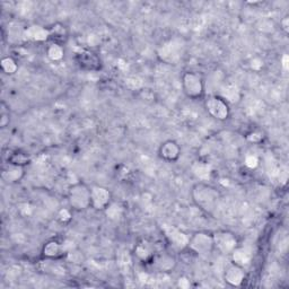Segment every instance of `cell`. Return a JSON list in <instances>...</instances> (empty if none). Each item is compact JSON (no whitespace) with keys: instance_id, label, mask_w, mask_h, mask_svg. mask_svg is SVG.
I'll use <instances>...</instances> for the list:
<instances>
[{"instance_id":"1","label":"cell","mask_w":289,"mask_h":289,"mask_svg":"<svg viewBox=\"0 0 289 289\" xmlns=\"http://www.w3.org/2000/svg\"><path fill=\"white\" fill-rule=\"evenodd\" d=\"M191 197L196 206L208 214H211L216 210L220 200V194L218 190L211 184L203 182V181H199L194 185L191 191Z\"/></svg>"},{"instance_id":"2","label":"cell","mask_w":289,"mask_h":289,"mask_svg":"<svg viewBox=\"0 0 289 289\" xmlns=\"http://www.w3.org/2000/svg\"><path fill=\"white\" fill-rule=\"evenodd\" d=\"M68 202L72 210L84 211L90 208V188L83 182H76L68 189Z\"/></svg>"},{"instance_id":"3","label":"cell","mask_w":289,"mask_h":289,"mask_svg":"<svg viewBox=\"0 0 289 289\" xmlns=\"http://www.w3.org/2000/svg\"><path fill=\"white\" fill-rule=\"evenodd\" d=\"M182 89L184 94L191 100L201 99L205 94V83L199 73L194 71H186L181 78Z\"/></svg>"},{"instance_id":"4","label":"cell","mask_w":289,"mask_h":289,"mask_svg":"<svg viewBox=\"0 0 289 289\" xmlns=\"http://www.w3.org/2000/svg\"><path fill=\"white\" fill-rule=\"evenodd\" d=\"M188 247L191 251L197 253L198 256H210L215 250L214 236L207 232H198L190 237Z\"/></svg>"},{"instance_id":"5","label":"cell","mask_w":289,"mask_h":289,"mask_svg":"<svg viewBox=\"0 0 289 289\" xmlns=\"http://www.w3.org/2000/svg\"><path fill=\"white\" fill-rule=\"evenodd\" d=\"M183 53V44L179 40H169V41L163 43L157 49L158 59L164 64L175 65L181 59Z\"/></svg>"},{"instance_id":"6","label":"cell","mask_w":289,"mask_h":289,"mask_svg":"<svg viewBox=\"0 0 289 289\" xmlns=\"http://www.w3.org/2000/svg\"><path fill=\"white\" fill-rule=\"evenodd\" d=\"M205 107L209 114L217 121H226L230 115L229 104L219 95L208 96L205 101Z\"/></svg>"},{"instance_id":"7","label":"cell","mask_w":289,"mask_h":289,"mask_svg":"<svg viewBox=\"0 0 289 289\" xmlns=\"http://www.w3.org/2000/svg\"><path fill=\"white\" fill-rule=\"evenodd\" d=\"M213 236L215 248L223 254H230L239 244L236 236L228 230H218Z\"/></svg>"},{"instance_id":"8","label":"cell","mask_w":289,"mask_h":289,"mask_svg":"<svg viewBox=\"0 0 289 289\" xmlns=\"http://www.w3.org/2000/svg\"><path fill=\"white\" fill-rule=\"evenodd\" d=\"M111 202L112 194L105 186L94 185L90 188V208L99 211H104Z\"/></svg>"},{"instance_id":"9","label":"cell","mask_w":289,"mask_h":289,"mask_svg":"<svg viewBox=\"0 0 289 289\" xmlns=\"http://www.w3.org/2000/svg\"><path fill=\"white\" fill-rule=\"evenodd\" d=\"M78 66L87 71H99L102 67L100 56L90 50H81L76 53Z\"/></svg>"},{"instance_id":"10","label":"cell","mask_w":289,"mask_h":289,"mask_svg":"<svg viewBox=\"0 0 289 289\" xmlns=\"http://www.w3.org/2000/svg\"><path fill=\"white\" fill-rule=\"evenodd\" d=\"M164 233H165L166 239L171 244L178 248V250H183V248L188 247L190 237L186 235L184 232L177 228L175 226H166L164 228Z\"/></svg>"},{"instance_id":"11","label":"cell","mask_w":289,"mask_h":289,"mask_svg":"<svg viewBox=\"0 0 289 289\" xmlns=\"http://www.w3.org/2000/svg\"><path fill=\"white\" fill-rule=\"evenodd\" d=\"M158 154L162 160L168 163L177 162L181 156V147L174 140H166L160 146Z\"/></svg>"},{"instance_id":"12","label":"cell","mask_w":289,"mask_h":289,"mask_svg":"<svg viewBox=\"0 0 289 289\" xmlns=\"http://www.w3.org/2000/svg\"><path fill=\"white\" fill-rule=\"evenodd\" d=\"M23 36L31 42H47L50 41V31L42 25L33 24L25 28Z\"/></svg>"},{"instance_id":"13","label":"cell","mask_w":289,"mask_h":289,"mask_svg":"<svg viewBox=\"0 0 289 289\" xmlns=\"http://www.w3.org/2000/svg\"><path fill=\"white\" fill-rule=\"evenodd\" d=\"M245 271L244 268L235 263H232L229 267L226 269L224 274V279L232 287H240L245 280Z\"/></svg>"},{"instance_id":"14","label":"cell","mask_w":289,"mask_h":289,"mask_svg":"<svg viewBox=\"0 0 289 289\" xmlns=\"http://www.w3.org/2000/svg\"><path fill=\"white\" fill-rule=\"evenodd\" d=\"M25 169L24 166L15 165V164L7 163V165L3 167L2 178L7 183H17L24 178Z\"/></svg>"},{"instance_id":"15","label":"cell","mask_w":289,"mask_h":289,"mask_svg":"<svg viewBox=\"0 0 289 289\" xmlns=\"http://www.w3.org/2000/svg\"><path fill=\"white\" fill-rule=\"evenodd\" d=\"M65 254V247L64 244L56 242V241H50L47 244H44L42 248V256L48 260H56L61 258Z\"/></svg>"},{"instance_id":"16","label":"cell","mask_w":289,"mask_h":289,"mask_svg":"<svg viewBox=\"0 0 289 289\" xmlns=\"http://www.w3.org/2000/svg\"><path fill=\"white\" fill-rule=\"evenodd\" d=\"M134 256L137 257L138 260L143 262H149L155 257V251L154 247L148 242H141L138 243L137 245L134 246Z\"/></svg>"},{"instance_id":"17","label":"cell","mask_w":289,"mask_h":289,"mask_svg":"<svg viewBox=\"0 0 289 289\" xmlns=\"http://www.w3.org/2000/svg\"><path fill=\"white\" fill-rule=\"evenodd\" d=\"M191 169L192 173H194L200 181H203V182H206V181L210 179L213 173V167L210 164L203 161L195 162L192 164Z\"/></svg>"},{"instance_id":"18","label":"cell","mask_w":289,"mask_h":289,"mask_svg":"<svg viewBox=\"0 0 289 289\" xmlns=\"http://www.w3.org/2000/svg\"><path fill=\"white\" fill-rule=\"evenodd\" d=\"M227 103H237L241 100V90L234 84H224L220 88V95Z\"/></svg>"},{"instance_id":"19","label":"cell","mask_w":289,"mask_h":289,"mask_svg":"<svg viewBox=\"0 0 289 289\" xmlns=\"http://www.w3.org/2000/svg\"><path fill=\"white\" fill-rule=\"evenodd\" d=\"M154 263L156 267L160 269L163 273H168V271H171L174 269L175 264V259L169 256V254H161V256L158 257H154Z\"/></svg>"},{"instance_id":"20","label":"cell","mask_w":289,"mask_h":289,"mask_svg":"<svg viewBox=\"0 0 289 289\" xmlns=\"http://www.w3.org/2000/svg\"><path fill=\"white\" fill-rule=\"evenodd\" d=\"M45 53H47L49 60L52 62H60L65 58V48L62 44L50 42L47 50H45Z\"/></svg>"},{"instance_id":"21","label":"cell","mask_w":289,"mask_h":289,"mask_svg":"<svg viewBox=\"0 0 289 289\" xmlns=\"http://www.w3.org/2000/svg\"><path fill=\"white\" fill-rule=\"evenodd\" d=\"M49 31H50V42H54L64 45V43L68 38V33L64 25L55 24L51 28H49Z\"/></svg>"},{"instance_id":"22","label":"cell","mask_w":289,"mask_h":289,"mask_svg":"<svg viewBox=\"0 0 289 289\" xmlns=\"http://www.w3.org/2000/svg\"><path fill=\"white\" fill-rule=\"evenodd\" d=\"M232 260H233V263L241 265V267H246V265L250 264L251 262V254L248 253L244 248L236 247L235 250L230 253Z\"/></svg>"},{"instance_id":"23","label":"cell","mask_w":289,"mask_h":289,"mask_svg":"<svg viewBox=\"0 0 289 289\" xmlns=\"http://www.w3.org/2000/svg\"><path fill=\"white\" fill-rule=\"evenodd\" d=\"M0 66H2V70L6 73V75H14L18 70V64L17 61L13 58V56H4L0 61Z\"/></svg>"},{"instance_id":"24","label":"cell","mask_w":289,"mask_h":289,"mask_svg":"<svg viewBox=\"0 0 289 289\" xmlns=\"http://www.w3.org/2000/svg\"><path fill=\"white\" fill-rule=\"evenodd\" d=\"M104 213L106 214V217L109 219L118 220V219H120L122 217L123 207L120 205V203H117V202L112 201L110 205L106 207Z\"/></svg>"},{"instance_id":"25","label":"cell","mask_w":289,"mask_h":289,"mask_svg":"<svg viewBox=\"0 0 289 289\" xmlns=\"http://www.w3.org/2000/svg\"><path fill=\"white\" fill-rule=\"evenodd\" d=\"M7 163L25 167L27 164H30V157L22 151H13L11 154L8 155Z\"/></svg>"},{"instance_id":"26","label":"cell","mask_w":289,"mask_h":289,"mask_svg":"<svg viewBox=\"0 0 289 289\" xmlns=\"http://www.w3.org/2000/svg\"><path fill=\"white\" fill-rule=\"evenodd\" d=\"M10 122V114H9V109L6 106L5 102L2 103V113H0V127L6 128Z\"/></svg>"},{"instance_id":"27","label":"cell","mask_w":289,"mask_h":289,"mask_svg":"<svg viewBox=\"0 0 289 289\" xmlns=\"http://www.w3.org/2000/svg\"><path fill=\"white\" fill-rule=\"evenodd\" d=\"M244 164L247 168L256 169L260 164V158L257 155H247L244 160Z\"/></svg>"},{"instance_id":"28","label":"cell","mask_w":289,"mask_h":289,"mask_svg":"<svg viewBox=\"0 0 289 289\" xmlns=\"http://www.w3.org/2000/svg\"><path fill=\"white\" fill-rule=\"evenodd\" d=\"M263 136L260 132H252L251 134L247 136V140L251 141V143H260L262 140Z\"/></svg>"},{"instance_id":"29","label":"cell","mask_w":289,"mask_h":289,"mask_svg":"<svg viewBox=\"0 0 289 289\" xmlns=\"http://www.w3.org/2000/svg\"><path fill=\"white\" fill-rule=\"evenodd\" d=\"M58 217L61 222L65 223V222H67V220H70L71 215H70L69 210H67V209H62V210H60Z\"/></svg>"},{"instance_id":"30","label":"cell","mask_w":289,"mask_h":289,"mask_svg":"<svg viewBox=\"0 0 289 289\" xmlns=\"http://www.w3.org/2000/svg\"><path fill=\"white\" fill-rule=\"evenodd\" d=\"M263 67V61L261 59H258V58H254L251 61V68L253 70H260L261 68Z\"/></svg>"},{"instance_id":"31","label":"cell","mask_w":289,"mask_h":289,"mask_svg":"<svg viewBox=\"0 0 289 289\" xmlns=\"http://www.w3.org/2000/svg\"><path fill=\"white\" fill-rule=\"evenodd\" d=\"M178 285L181 288H189L190 287V280L184 278V277H182V278H180L178 280Z\"/></svg>"},{"instance_id":"32","label":"cell","mask_w":289,"mask_h":289,"mask_svg":"<svg viewBox=\"0 0 289 289\" xmlns=\"http://www.w3.org/2000/svg\"><path fill=\"white\" fill-rule=\"evenodd\" d=\"M280 25L282 27V30L285 31V33H288V31H289V18H288V16H286V17H284V18H282V21L280 22Z\"/></svg>"},{"instance_id":"33","label":"cell","mask_w":289,"mask_h":289,"mask_svg":"<svg viewBox=\"0 0 289 289\" xmlns=\"http://www.w3.org/2000/svg\"><path fill=\"white\" fill-rule=\"evenodd\" d=\"M288 55L287 54H284V56H282V59H281V62H282V68H284L285 70L288 69Z\"/></svg>"}]
</instances>
